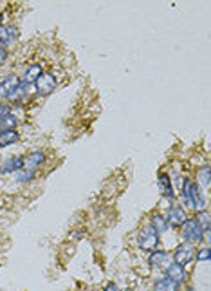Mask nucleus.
I'll return each mask as SVG.
<instances>
[{
  "label": "nucleus",
  "mask_w": 211,
  "mask_h": 291,
  "mask_svg": "<svg viewBox=\"0 0 211 291\" xmlns=\"http://www.w3.org/2000/svg\"><path fill=\"white\" fill-rule=\"evenodd\" d=\"M181 199H182V206L184 208H191L193 212H200L207 208V201L206 195H204V190L197 185L195 181H191L190 177L184 176L181 185Z\"/></svg>",
  "instance_id": "1"
},
{
  "label": "nucleus",
  "mask_w": 211,
  "mask_h": 291,
  "mask_svg": "<svg viewBox=\"0 0 211 291\" xmlns=\"http://www.w3.org/2000/svg\"><path fill=\"white\" fill-rule=\"evenodd\" d=\"M179 230H181L182 242H190V244H193V246L200 244V242L204 240V233H206L202 230V226L198 224V221H197L195 215L193 217H188Z\"/></svg>",
  "instance_id": "2"
},
{
  "label": "nucleus",
  "mask_w": 211,
  "mask_h": 291,
  "mask_svg": "<svg viewBox=\"0 0 211 291\" xmlns=\"http://www.w3.org/2000/svg\"><path fill=\"white\" fill-rule=\"evenodd\" d=\"M56 87H58V78H56L55 72L43 71L42 74L38 76V80L33 84V93H34V96L45 98V96H49V94L55 93Z\"/></svg>",
  "instance_id": "3"
},
{
  "label": "nucleus",
  "mask_w": 211,
  "mask_h": 291,
  "mask_svg": "<svg viewBox=\"0 0 211 291\" xmlns=\"http://www.w3.org/2000/svg\"><path fill=\"white\" fill-rule=\"evenodd\" d=\"M159 240H161V233L157 230H153L150 224H146L144 228H141L137 232V246H139L143 252H153V250L159 248Z\"/></svg>",
  "instance_id": "4"
},
{
  "label": "nucleus",
  "mask_w": 211,
  "mask_h": 291,
  "mask_svg": "<svg viewBox=\"0 0 211 291\" xmlns=\"http://www.w3.org/2000/svg\"><path fill=\"white\" fill-rule=\"evenodd\" d=\"M165 217L170 228L179 230V228L184 224V221L188 219V212H186V208L182 206V204H179V202H172V206L166 210Z\"/></svg>",
  "instance_id": "5"
},
{
  "label": "nucleus",
  "mask_w": 211,
  "mask_h": 291,
  "mask_svg": "<svg viewBox=\"0 0 211 291\" xmlns=\"http://www.w3.org/2000/svg\"><path fill=\"white\" fill-rule=\"evenodd\" d=\"M195 246L190 244V242H181L179 246H175L172 253V261L177 262V264H182V266H188L193 262L195 259Z\"/></svg>",
  "instance_id": "6"
},
{
  "label": "nucleus",
  "mask_w": 211,
  "mask_h": 291,
  "mask_svg": "<svg viewBox=\"0 0 211 291\" xmlns=\"http://www.w3.org/2000/svg\"><path fill=\"white\" fill-rule=\"evenodd\" d=\"M20 84H22L20 74H17V72L2 76V80H0V101H8L9 96L17 91Z\"/></svg>",
  "instance_id": "7"
},
{
  "label": "nucleus",
  "mask_w": 211,
  "mask_h": 291,
  "mask_svg": "<svg viewBox=\"0 0 211 291\" xmlns=\"http://www.w3.org/2000/svg\"><path fill=\"white\" fill-rule=\"evenodd\" d=\"M47 161V156L43 150H31L24 156V169L31 170V172H36L40 167H43Z\"/></svg>",
  "instance_id": "8"
},
{
  "label": "nucleus",
  "mask_w": 211,
  "mask_h": 291,
  "mask_svg": "<svg viewBox=\"0 0 211 291\" xmlns=\"http://www.w3.org/2000/svg\"><path fill=\"white\" fill-rule=\"evenodd\" d=\"M165 277L172 278L173 282H177V284H184L186 280H188V271H186V266L182 264H177V262H170L168 266H166L165 270Z\"/></svg>",
  "instance_id": "9"
},
{
  "label": "nucleus",
  "mask_w": 211,
  "mask_h": 291,
  "mask_svg": "<svg viewBox=\"0 0 211 291\" xmlns=\"http://www.w3.org/2000/svg\"><path fill=\"white\" fill-rule=\"evenodd\" d=\"M18 36H20V31L15 24H4L0 27V44L6 46L9 49V46L17 44Z\"/></svg>",
  "instance_id": "10"
},
{
  "label": "nucleus",
  "mask_w": 211,
  "mask_h": 291,
  "mask_svg": "<svg viewBox=\"0 0 211 291\" xmlns=\"http://www.w3.org/2000/svg\"><path fill=\"white\" fill-rule=\"evenodd\" d=\"M24 169V156H9L0 159V174H17Z\"/></svg>",
  "instance_id": "11"
},
{
  "label": "nucleus",
  "mask_w": 211,
  "mask_h": 291,
  "mask_svg": "<svg viewBox=\"0 0 211 291\" xmlns=\"http://www.w3.org/2000/svg\"><path fill=\"white\" fill-rule=\"evenodd\" d=\"M172 262V257H170V253L166 250H153L150 252V257H148V264L152 266V268H157V270H165L166 266Z\"/></svg>",
  "instance_id": "12"
},
{
  "label": "nucleus",
  "mask_w": 211,
  "mask_h": 291,
  "mask_svg": "<svg viewBox=\"0 0 211 291\" xmlns=\"http://www.w3.org/2000/svg\"><path fill=\"white\" fill-rule=\"evenodd\" d=\"M157 185H159V190L163 192V195L168 199H172L175 202V190H173V183H172V176L166 172H161L157 176Z\"/></svg>",
  "instance_id": "13"
},
{
  "label": "nucleus",
  "mask_w": 211,
  "mask_h": 291,
  "mask_svg": "<svg viewBox=\"0 0 211 291\" xmlns=\"http://www.w3.org/2000/svg\"><path fill=\"white\" fill-rule=\"evenodd\" d=\"M43 72V65L40 62H33L29 63L26 69H24V72L20 74V80L22 81H26V84H31L33 85L34 81L38 80V76Z\"/></svg>",
  "instance_id": "14"
},
{
  "label": "nucleus",
  "mask_w": 211,
  "mask_h": 291,
  "mask_svg": "<svg viewBox=\"0 0 211 291\" xmlns=\"http://www.w3.org/2000/svg\"><path fill=\"white\" fill-rule=\"evenodd\" d=\"M152 291H181V284L173 282L172 278L168 277H159L153 282Z\"/></svg>",
  "instance_id": "15"
},
{
  "label": "nucleus",
  "mask_w": 211,
  "mask_h": 291,
  "mask_svg": "<svg viewBox=\"0 0 211 291\" xmlns=\"http://www.w3.org/2000/svg\"><path fill=\"white\" fill-rule=\"evenodd\" d=\"M20 141V132L17 129L13 131H0V148H8L11 145Z\"/></svg>",
  "instance_id": "16"
},
{
  "label": "nucleus",
  "mask_w": 211,
  "mask_h": 291,
  "mask_svg": "<svg viewBox=\"0 0 211 291\" xmlns=\"http://www.w3.org/2000/svg\"><path fill=\"white\" fill-rule=\"evenodd\" d=\"M197 183L198 186L202 190H209V185H211V176H209V164H202V167H198L197 170Z\"/></svg>",
  "instance_id": "17"
},
{
  "label": "nucleus",
  "mask_w": 211,
  "mask_h": 291,
  "mask_svg": "<svg viewBox=\"0 0 211 291\" xmlns=\"http://www.w3.org/2000/svg\"><path fill=\"white\" fill-rule=\"evenodd\" d=\"M150 226L153 228V230H157L159 233H166L168 232V223H166V217L161 212H155V214H152V217H150Z\"/></svg>",
  "instance_id": "18"
},
{
  "label": "nucleus",
  "mask_w": 211,
  "mask_h": 291,
  "mask_svg": "<svg viewBox=\"0 0 211 291\" xmlns=\"http://www.w3.org/2000/svg\"><path fill=\"white\" fill-rule=\"evenodd\" d=\"M18 123H20L18 121V118L11 112V114H8L2 121H0V131H13V129H17L18 127Z\"/></svg>",
  "instance_id": "19"
},
{
  "label": "nucleus",
  "mask_w": 211,
  "mask_h": 291,
  "mask_svg": "<svg viewBox=\"0 0 211 291\" xmlns=\"http://www.w3.org/2000/svg\"><path fill=\"white\" fill-rule=\"evenodd\" d=\"M36 177V172H31V170H26V169H22L18 170L17 174H15V181L20 183V185H26V183H31Z\"/></svg>",
  "instance_id": "20"
},
{
  "label": "nucleus",
  "mask_w": 211,
  "mask_h": 291,
  "mask_svg": "<svg viewBox=\"0 0 211 291\" xmlns=\"http://www.w3.org/2000/svg\"><path fill=\"white\" fill-rule=\"evenodd\" d=\"M195 217H197L198 224L202 226L204 232H211V230H209V212H207V208H206V210L195 212Z\"/></svg>",
  "instance_id": "21"
},
{
  "label": "nucleus",
  "mask_w": 211,
  "mask_h": 291,
  "mask_svg": "<svg viewBox=\"0 0 211 291\" xmlns=\"http://www.w3.org/2000/svg\"><path fill=\"white\" fill-rule=\"evenodd\" d=\"M209 259H211V250H209V246H202V248H198V250H195V259L193 261H197V262H209Z\"/></svg>",
  "instance_id": "22"
},
{
  "label": "nucleus",
  "mask_w": 211,
  "mask_h": 291,
  "mask_svg": "<svg viewBox=\"0 0 211 291\" xmlns=\"http://www.w3.org/2000/svg\"><path fill=\"white\" fill-rule=\"evenodd\" d=\"M8 60H9V49L6 46H2V44H0V67H2V65H4Z\"/></svg>",
  "instance_id": "23"
},
{
  "label": "nucleus",
  "mask_w": 211,
  "mask_h": 291,
  "mask_svg": "<svg viewBox=\"0 0 211 291\" xmlns=\"http://www.w3.org/2000/svg\"><path fill=\"white\" fill-rule=\"evenodd\" d=\"M103 291H119V287H118V284L110 282V284H107L105 289H103Z\"/></svg>",
  "instance_id": "24"
},
{
  "label": "nucleus",
  "mask_w": 211,
  "mask_h": 291,
  "mask_svg": "<svg viewBox=\"0 0 211 291\" xmlns=\"http://www.w3.org/2000/svg\"><path fill=\"white\" fill-rule=\"evenodd\" d=\"M181 291H182V289H181ZM184 291H195V289H193V287H191V286H186V287H184Z\"/></svg>",
  "instance_id": "25"
},
{
  "label": "nucleus",
  "mask_w": 211,
  "mask_h": 291,
  "mask_svg": "<svg viewBox=\"0 0 211 291\" xmlns=\"http://www.w3.org/2000/svg\"><path fill=\"white\" fill-rule=\"evenodd\" d=\"M2 25H4V17L0 15V27H2Z\"/></svg>",
  "instance_id": "26"
},
{
  "label": "nucleus",
  "mask_w": 211,
  "mask_h": 291,
  "mask_svg": "<svg viewBox=\"0 0 211 291\" xmlns=\"http://www.w3.org/2000/svg\"><path fill=\"white\" fill-rule=\"evenodd\" d=\"M0 80H2V67H0Z\"/></svg>",
  "instance_id": "27"
},
{
  "label": "nucleus",
  "mask_w": 211,
  "mask_h": 291,
  "mask_svg": "<svg viewBox=\"0 0 211 291\" xmlns=\"http://www.w3.org/2000/svg\"><path fill=\"white\" fill-rule=\"evenodd\" d=\"M0 159H2V157H0Z\"/></svg>",
  "instance_id": "28"
}]
</instances>
